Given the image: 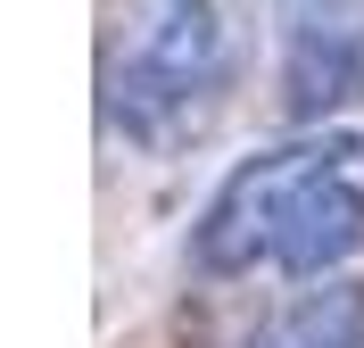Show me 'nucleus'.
I'll use <instances>...</instances> for the list:
<instances>
[{"label":"nucleus","instance_id":"obj_1","mask_svg":"<svg viewBox=\"0 0 364 348\" xmlns=\"http://www.w3.org/2000/svg\"><path fill=\"white\" fill-rule=\"evenodd\" d=\"M232 83V25L215 0H149L124 58L108 67V133L133 149H174L215 116Z\"/></svg>","mask_w":364,"mask_h":348},{"label":"nucleus","instance_id":"obj_2","mask_svg":"<svg viewBox=\"0 0 364 348\" xmlns=\"http://www.w3.org/2000/svg\"><path fill=\"white\" fill-rule=\"evenodd\" d=\"M356 141L348 133H323V141H298V174L282 191V224H273V265L298 282H331L348 257L364 249V183H356Z\"/></svg>","mask_w":364,"mask_h":348},{"label":"nucleus","instance_id":"obj_3","mask_svg":"<svg viewBox=\"0 0 364 348\" xmlns=\"http://www.w3.org/2000/svg\"><path fill=\"white\" fill-rule=\"evenodd\" d=\"M282 108L323 116L364 92V0H282Z\"/></svg>","mask_w":364,"mask_h":348},{"label":"nucleus","instance_id":"obj_4","mask_svg":"<svg viewBox=\"0 0 364 348\" xmlns=\"http://www.w3.org/2000/svg\"><path fill=\"white\" fill-rule=\"evenodd\" d=\"M298 174V141L290 149H265V158H240L215 183V199L191 224V265L199 274H249L273 265V224H282V191Z\"/></svg>","mask_w":364,"mask_h":348},{"label":"nucleus","instance_id":"obj_5","mask_svg":"<svg viewBox=\"0 0 364 348\" xmlns=\"http://www.w3.org/2000/svg\"><path fill=\"white\" fill-rule=\"evenodd\" d=\"M249 348H364V282H323V290H298L282 315H265Z\"/></svg>","mask_w":364,"mask_h":348}]
</instances>
